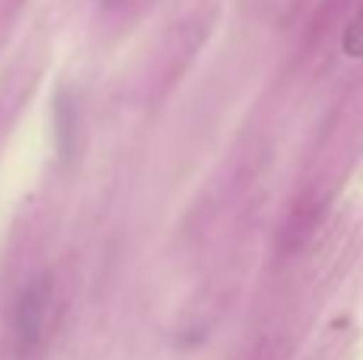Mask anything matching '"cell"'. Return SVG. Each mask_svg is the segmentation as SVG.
I'll use <instances>...</instances> for the list:
<instances>
[{
  "label": "cell",
  "instance_id": "obj_1",
  "mask_svg": "<svg viewBox=\"0 0 363 360\" xmlns=\"http://www.w3.org/2000/svg\"><path fill=\"white\" fill-rule=\"evenodd\" d=\"M51 306H55V284L48 274L32 278L19 291V297L10 306V342L19 357L32 354L48 335Z\"/></svg>",
  "mask_w": 363,
  "mask_h": 360
},
{
  "label": "cell",
  "instance_id": "obj_2",
  "mask_svg": "<svg viewBox=\"0 0 363 360\" xmlns=\"http://www.w3.org/2000/svg\"><path fill=\"white\" fill-rule=\"evenodd\" d=\"M338 48H341V55H345L347 61H363V4L351 16V23L345 26V32H341Z\"/></svg>",
  "mask_w": 363,
  "mask_h": 360
}]
</instances>
